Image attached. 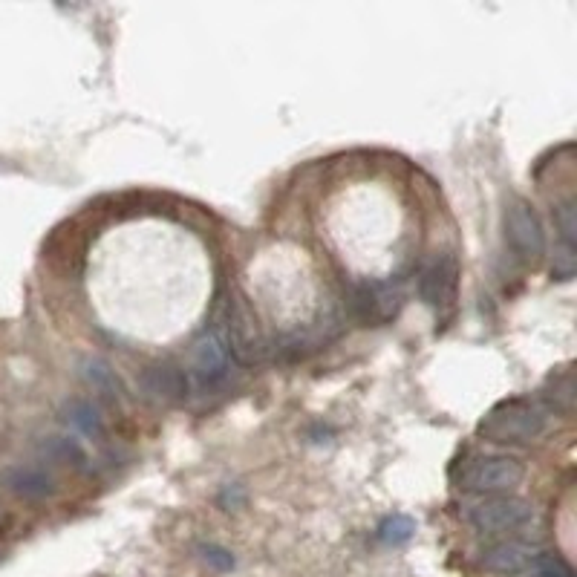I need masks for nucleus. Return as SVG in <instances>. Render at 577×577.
Instances as JSON below:
<instances>
[{"label": "nucleus", "mask_w": 577, "mask_h": 577, "mask_svg": "<svg viewBox=\"0 0 577 577\" xmlns=\"http://www.w3.org/2000/svg\"><path fill=\"white\" fill-rule=\"evenodd\" d=\"M546 410L537 402H502L485 413L479 422V436L500 445H520L534 442L546 430Z\"/></svg>", "instance_id": "nucleus-1"}, {"label": "nucleus", "mask_w": 577, "mask_h": 577, "mask_svg": "<svg viewBox=\"0 0 577 577\" xmlns=\"http://www.w3.org/2000/svg\"><path fill=\"white\" fill-rule=\"evenodd\" d=\"M526 477V468L514 456H474L462 474H459V488L468 494H505L514 491Z\"/></svg>", "instance_id": "nucleus-2"}, {"label": "nucleus", "mask_w": 577, "mask_h": 577, "mask_svg": "<svg viewBox=\"0 0 577 577\" xmlns=\"http://www.w3.org/2000/svg\"><path fill=\"white\" fill-rule=\"evenodd\" d=\"M468 523L477 528L479 534H520L534 523V508L531 502L520 497H485L468 508Z\"/></svg>", "instance_id": "nucleus-3"}, {"label": "nucleus", "mask_w": 577, "mask_h": 577, "mask_svg": "<svg viewBox=\"0 0 577 577\" xmlns=\"http://www.w3.org/2000/svg\"><path fill=\"white\" fill-rule=\"evenodd\" d=\"M505 234H508V246L514 254L526 263H534L543 257L546 251V231L537 217V211L528 202L517 200L508 205L505 211Z\"/></svg>", "instance_id": "nucleus-4"}, {"label": "nucleus", "mask_w": 577, "mask_h": 577, "mask_svg": "<svg viewBox=\"0 0 577 577\" xmlns=\"http://www.w3.org/2000/svg\"><path fill=\"white\" fill-rule=\"evenodd\" d=\"M456 286H459V263L451 254H439L419 275V298L436 312H451Z\"/></svg>", "instance_id": "nucleus-5"}, {"label": "nucleus", "mask_w": 577, "mask_h": 577, "mask_svg": "<svg viewBox=\"0 0 577 577\" xmlns=\"http://www.w3.org/2000/svg\"><path fill=\"white\" fill-rule=\"evenodd\" d=\"M352 315L361 324H384L393 321L402 309V289L393 283H364L358 289H352L350 298Z\"/></svg>", "instance_id": "nucleus-6"}, {"label": "nucleus", "mask_w": 577, "mask_h": 577, "mask_svg": "<svg viewBox=\"0 0 577 577\" xmlns=\"http://www.w3.org/2000/svg\"><path fill=\"white\" fill-rule=\"evenodd\" d=\"M540 546L531 540H502L482 552V569L494 575H520L540 560Z\"/></svg>", "instance_id": "nucleus-7"}, {"label": "nucleus", "mask_w": 577, "mask_h": 577, "mask_svg": "<svg viewBox=\"0 0 577 577\" xmlns=\"http://www.w3.org/2000/svg\"><path fill=\"white\" fill-rule=\"evenodd\" d=\"M3 485L26 502H44L55 497L58 491V479L52 471L41 465H15L3 474Z\"/></svg>", "instance_id": "nucleus-8"}, {"label": "nucleus", "mask_w": 577, "mask_h": 577, "mask_svg": "<svg viewBox=\"0 0 577 577\" xmlns=\"http://www.w3.org/2000/svg\"><path fill=\"white\" fill-rule=\"evenodd\" d=\"M142 387L151 399L165 404L185 402V396H188V378L171 361H156L151 367H145Z\"/></svg>", "instance_id": "nucleus-9"}, {"label": "nucleus", "mask_w": 577, "mask_h": 577, "mask_svg": "<svg viewBox=\"0 0 577 577\" xmlns=\"http://www.w3.org/2000/svg\"><path fill=\"white\" fill-rule=\"evenodd\" d=\"M228 341L226 332L220 327L205 329L200 335V341L194 344V352H191V361H194V373L205 381H214L226 373L228 367Z\"/></svg>", "instance_id": "nucleus-10"}, {"label": "nucleus", "mask_w": 577, "mask_h": 577, "mask_svg": "<svg viewBox=\"0 0 577 577\" xmlns=\"http://www.w3.org/2000/svg\"><path fill=\"white\" fill-rule=\"evenodd\" d=\"M226 341L228 352H234L240 364H254V361L263 355V344H260V338H257V329H254V324L249 321V315L240 312V309L228 318Z\"/></svg>", "instance_id": "nucleus-11"}, {"label": "nucleus", "mask_w": 577, "mask_h": 577, "mask_svg": "<svg viewBox=\"0 0 577 577\" xmlns=\"http://www.w3.org/2000/svg\"><path fill=\"white\" fill-rule=\"evenodd\" d=\"M64 422L84 439H93V442L104 439V419H101L99 404L90 399H73L64 404Z\"/></svg>", "instance_id": "nucleus-12"}, {"label": "nucleus", "mask_w": 577, "mask_h": 577, "mask_svg": "<svg viewBox=\"0 0 577 577\" xmlns=\"http://www.w3.org/2000/svg\"><path fill=\"white\" fill-rule=\"evenodd\" d=\"M81 376L90 384V390H93L99 399H104V402H119V399H122V384H119V378H116L113 367H110L107 361L87 358V361L81 364Z\"/></svg>", "instance_id": "nucleus-13"}, {"label": "nucleus", "mask_w": 577, "mask_h": 577, "mask_svg": "<svg viewBox=\"0 0 577 577\" xmlns=\"http://www.w3.org/2000/svg\"><path fill=\"white\" fill-rule=\"evenodd\" d=\"M41 456H47L50 462H61V465H84V451L76 439L70 436H52L41 445Z\"/></svg>", "instance_id": "nucleus-14"}, {"label": "nucleus", "mask_w": 577, "mask_h": 577, "mask_svg": "<svg viewBox=\"0 0 577 577\" xmlns=\"http://www.w3.org/2000/svg\"><path fill=\"white\" fill-rule=\"evenodd\" d=\"M413 534H416V523H413V517H407V514H390V517L378 526V540H381L384 546H402Z\"/></svg>", "instance_id": "nucleus-15"}, {"label": "nucleus", "mask_w": 577, "mask_h": 577, "mask_svg": "<svg viewBox=\"0 0 577 577\" xmlns=\"http://www.w3.org/2000/svg\"><path fill=\"white\" fill-rule=\"evenodd\" d=\"M557 220V231H560V243L563 246H577V208L575 202L566 200L563 205H557L554 211Z\"/></svg>", "instance_id": "nucleus-16"}, {"label": "nucleus", "mask_w": 577, "mask_h": 577, "mask_svg": "<svg viewBox=\"0 0 577 577\" xmlns=\"http://www.w3.org/2000/svg\"><path fill=\"white\" fill-rule=\"evenodd\" d=\"M577 269V251L575 246H557L554 249V263H552V277L554 280H572Z\"/></svg>", "instance_id": "nucleus-17"}, {"label": "nucleus", "mask_w": 577, "mask_h": 577, "mask_svg": "<svg viewBox=\"0 0 577 577\" xmlns=\"http://www.w3.org/2000/svg\"><path fill=\"white\" fill-rule=\"evenodd\" d=\"M202 560L211 566V569H217V572H231L234 569V554L226 552L223 546H214V543H205L200 546Z\"/></svg>", "instance_id": "nucleus-18"}, {"label": "nucleus", "mask_w": 577, "mask_h": 577, "mask_svg": "<svg viewBox=\"0 0 577 577\" xmlns=\"http://www.w3.org/2000/svg\"><path fill=\"white\" fill-rule=\"evenodd\" d=\"M557 381H560V387L554 384V378H552V384H549V390H552V396H554L552 404L554 407H560V410H569L572 402H575V387H572V378L560 376Z\"/></svg>", "instance_id": "nucleus-19"}, {"label": "nucleus", "mask_w": 577, "mask_h": 577, "mask_svg": "<svg viewBox=\"0 0 577 577\" xmlns=\"http://www.w3.org/2000/svg\"><path fill=\"white\" fill-rule=\"evenodd\" d=\"M534 577H554V575H543V572H537V575H534Z\"/></svg>", "instance_id": "nucleus-20"}, {"label": "nucleus", "mask_w": 577, "mask_h": 577, "mask_svg": "<svg viewBox=\"0 0 577 577\" xmlns=\"http://www.w3.org/2000/svg\"><path fill=\"white\" fill-rule=\"evenodd\" d=\"M0 523H3V505H0Z\"/></svg>", "instance_id": "nucleus-21"}]
</instances>
